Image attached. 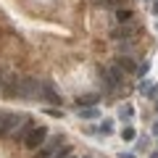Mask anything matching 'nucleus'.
I'll return each mask as SVG.
<instances>
[{"label":"nucleus","instance_id":"nucleus-14","mask_svg":"<svg viewBox=\"0 0 158 158\" xmlns=\"http://www.w3.org/2000/svg\"><path fill=\"white\" fill-rule=\"evenodd\" d=\"M98 100H100V95H85V98H79V106H85V103L92 106V103H98Z\"/></svg>","mask_w":158,"mask_h":158},{"label":"nucleus","instance_id":"nucleus-7","mask_svg":"<svg viewBox=\"0 0 158 158\" xmlns=\"http://www.w3.org/2000/svg\"><path fill=\"white\" fill-rule=\"evenodd\" d=\"M61 145H63V137H61V135L50 137V142H48V145L42 148V156H45V158H50L53 153H58V148H61Z\"/></svg>","mask_w":158,"mask_h":158},{"label":"nucleus","instance_id":"nucleus-4","mask_svg":"<svg viewBox=\"0 0 158 158\" xmlns=\"http://www.w3.org/2000/svg\"><path fill=\"white\" fill-rule=\"evenodd\" d=\"M45 140H48V127H32V132L27 135L24 145H27L29 150H34V148H40Z\"/></svg>","mask_w":158,"mask_h":158},{"label":"nucleus","instance_id":"nucleus-5","mask_svg":"<svg viewBox=\"0 0 158 158\" xmlns=\"http://www.w3.org/2000/svg\"><path fill=\"white\" fill-rule=\"evenodd\" d=\"M135 34H137V29H135V24L129 21V24H121V27H116V29L111 32V37H113V40H121V42H124V40L129 42Z\"/></svg>","mask_w":158,"mask_h":158},{"label":"nucleus","instance_id":"nucleus-16","mask_svg":"<svg viewBox=\"0 0 158 158\" xmlns=\"http://www.w3.org/2000/svg\"><path fill=\"white\" fill-rule=\"evenodd\" d=\"M150 11L156 13V16H158V0H156V3H153V6H150Z\"/></svg>","mask_w":158,"mask_h":158},{"label":"nucleus","instance_id":"nucleus-15","mask_svg":"<svg viewBox=\"0 0 158 158\" xmlns=\"http://www.w3.org/2000/svg\"><path fill=\"white\" fill-rule=\"evenodd\" d=\"M79 116H82V118H95V116H98V108H87V111H79Z\"/></svg>","mask_w":158,"mask_h":158},{"label":"nucleus","instance_id":"nucleus-10","mask_svg":"<svg viewBox=\"0 0 158 158\" xmlns=\"http://www.w3.org/2000/svg\"><path fill=\"white\" fill-rule=\"evenodd\" d=\"M116 19H118L121 24H129L132 19H135V13H132L129 8H118V11H116Z\"/></svg>","mask_w":158,"mask_h":158},{"label":"nucleus","instance_id":"nucleus-20","mask_svg":"<svg viewBox=\"0 0 158 158\" xmlns=\"http://www.w3.org/2000/svg\"><path fill=\"white\" fill-rule=\"evenodd\" d=\"M98 3H100V0H98Z\"/></svg>","mask_w":158,"mask_h":158},{"label":"nucleus","instance_id":"nucleus-19","mask_svg":"<svg viewBox=\"0 0 158 158\" xmlns=\"http://www.w3.org/2000/svg\"><path fill=\"white\" fill-rule=\"evenodd\" d=\"M85 158H92V156H85Z\"/></svg>","mask_w":158,"mask_h":158},{"label":"nucleus","instance_id":"nucleus-8","mask_svg":"<svg viewBox=\"0 0 158 158\" xmlns=\"http://www.w3.org/2000/svg\"><path fill=\"white\" fill-rule=\"evenodd\" d=\"M40 100H48V103H53V106H58L61 98L56 95V90H53L50 85H42V95H40Z\"/></svg>","mask_w":158,"mask_h":158},{"label":"nucleus","instance_id":"nucleus-1","mask_svg":"<svg viewBox=\"0 0 158 158\" xmlns=\"http://www.w3.org/2000/svg\"><path fill=\"white\" fill-rule=\"evenodd\" d=\"M40 95H42V82L34 77H24L16 82V98H21V100H40Z\"/></svg>","mask_w":158,"mask_h":158},{"label":"nucleus","instance_id":"nucleus-18","mask_svg":"<svg viewBox=\"0 0 158 158\" xmlns=\"http://www.w3.org/2000/svg\"><path fill=\"white\" fill-rule=\"evenodd\" d=\"M34 158H45V156H42V153H40V156H34Z\"/></svg>","mask_w":158,"mask_h":158},{"label":"nucleus","instance_id":"nucleus-2","mask_svg":"<svg viewBox=\"0 0 158 158\" xmlns=\"http://www.w3.org/2000/svg\"><path fill=\"white\" fill-rule=\"evenodd\" d=\"M24 116L19 113H0V137H13V132L21 127Z\"/></svg>","mask_w":158,"mask_h":158},{"label":"nucleus","instance_id":"nucleus-11","mask_svg":"<svg viewBox=\"0 0 158 158\" xmlns=\"http://www.w3.org/2000/svg\"><path fill=\"white\" fill-rule=\"evenodd\" d=\"M98 135H113V121L111 118H106V121H100V127H98Z\"/></svg>","mask_w":158,"mask_h":158},{"label":"nucleus","instance_id":"nucleus-13","mask_svg":"<svg viewBox=\"0 0 158 158\" xmlns=\"http://www.w3.org/2000/svg\"><path fill=\"white\" fill-rule=\"evenodd\" d=\"M118 116H121V118H132V116H135V108H132V106H121V108H118Z\"/></svg>","mask_w":158,"mask_h":158},{"label":"nucleus","instance_id":"nucleus-17","mask_svg":"<svg viewBox=\"0 0 158 158\" xmlns=\"http://www.w3.org/2000/svg\"><path fill=\"white\" fill-rule=\"evenodd\" d=\"M153 135H158V121H156V124H153Z\"/></svg>","mask_w":158,"mask_h":158},{"label":"nucleus","instance_id":"nucleus-9","mask_svg":"<svg viewBox=\"0 0 158 158\" xmlns=\"http://www.w3.org/2000/svg\"><path fill=\"white\" fill-rule=\"evenodd\" d=\"M116 66L121 69V71H137V66H135V61H132V58H116Z\"/></svg>","mask_w":158,"mask_h":158},{"label":"nucleus","instance_id":"nucleus-6","mask_svg":"<svg viewBox=\"0 0 158 158\" xmlns=\"http://www.w3.org/2000/svg\"><path fill=\"white\" fill-rule=\"evenodd\" d=\"M32 118H29V116H24V121H21V127H19V129L16 132H13V140H19V142H24V140H27V135H29V132H32Z\"/></svg>","mask_w":158,"mask_h":158},{"label":"nucleus","instance_id":"nucleus-3","mask_svg":"<svg viewBox=\"0 0 158 158\" xmlns=\"http://www.w3.org/2000/svg\"><path fill=\"white\" fill-rule=\"evenodd\" d=\"M103 82H106V90H118V87H121V82H124V74H121V69L118 66H106L103 69Z\"/></svg>","mask_w":158,"mask_h":158},{"label":"nucleus","instance_id":"nucleus-12","mask_svg":"<svg viewBox=\"0 0 158 158\" xmlns=\"http://www.w3.org/2000/svg\"><path fill=\"white\" fill-rule=\"evenodd\" d=\"M121 137H124V142H132L137 137V132H135V127H124L121 129Z\"/></svg>","mask_w":158,"mask_h":158}]
</instances>
